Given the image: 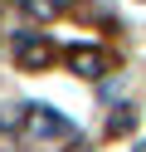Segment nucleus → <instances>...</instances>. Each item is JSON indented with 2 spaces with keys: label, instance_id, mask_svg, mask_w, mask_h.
Masks as SVG:
<instances>
[{
  "label": "nucleus",
  "instance_id": "obj_4",
  "mask_svg": "<svg viewBox=\"0 0 146 152\" xmlns=\"http://www.w3.org/2000/svg\"><path fill=\"white\" fill-rule=\"evenodd\" d=\"M24 5V15H34V20H58V15L68 10V0H19Z\"/></svg>",
  "mask_w": 146,
  "mask_h": 152
},
{
  "label": "nucleus",
  "instance_id": "obj_3",
  "mask_svg": "<svg viewBox=\"0 0 146 152\" xmlns=\"http://www.w3.org/2000/svg\"><path fill=\"white\" fill-rule=\"evenodd\" d=\"M68 69H73V74H83V79H102L107 59H102L97 49H73V54H68Z\"/></svg>",
  "mask_w": 146,
  "mask_h": 152
},
{
  "label": "nucleus",
  "instance_id": "obj_2",
  "mask_svg": "<svg viewBox=\"0 0 146 152\" xmlns=\"http://www.w3.org/2000/svg\"><path fill=\"white\" fill-rule=\"evenodd\" d=\"M15 64H19V69H49V64H54V44H49L44 34L19 30L15 34Z\"/></svg>",
  "mask_w": 146,
  "mask_h": 152
},
{
  "label": "nucleus",
  "instance_id": "obj_1",
  "mask_svg": "<svg viewBox=\"0 0 146 152\" xmlns=\"http://www.w3.org/2000/svg\"><path fill=\"white\" fill-rule=\"evenodd\" d=\"M24 132L39 137V142H63V137H73V123H68L63 113L44 108V103H29L24 108Z\"/></svg>",
  "mask_w": 146,
  "mask_h": 152
},
{
  "label": "nucleus",
  "instance_id": "obj_6",
  "mask_svg": "<svg viewBox=\"0 0 146 152\" xmlns=\"http://www.w3.org/2000/svg\"><path fill=\"white\" fill-rule=\"evenodd\" d=\"M63 152H88V147H83V142H68V147H63Z\"/></svg>",
  "mask_w": 146,
  "mask_h": 152
},
{
  "label": "nucleus",
  "instance_id": "obj_7",
  "mask_svg": "<svg viewBox=\"0 0 146 152\" xmlns=\"http://www.w3.org/2000/svg\"><path fill=\"white\" fill-rule=\"evenodd\" d=\"M136 152H146V142H141V147H136Z\"/></svg>",
  "mask_w": 146,
  "mask_h": 152
},
{
  "label": "nucleus",
  "instance_id": "obj_5",
  "mask_svg": "<svg viewBox=\"0 0 146 152\" xmlns=\"http://www.w3.org/2000/svg\"><path fill=\"white\" fill-rule=\"evenodd\" d=\"M132 123H136V113H132V108H117V113H112V123H107V132H112V137H122Z\"/></svg>",
  "mask_w": 146,
  "mask_h": 152
}]
</instances>
